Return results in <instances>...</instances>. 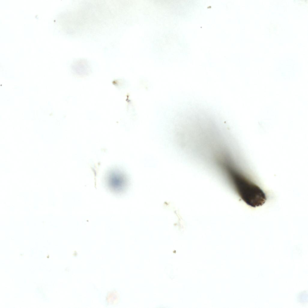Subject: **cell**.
<instances>
[{"mask_svg":"<svg viewBox=\"0 0 308 308\" xmlns=\"http://www.w3.org/2000/svg\"><path fill=\"white\" fill-rule=\"evenodd\" d=\"M226 171L239 196L248 205L256 207L265 202L266 195L258 186L233 167L229 168Z\"/></svg>","mask_w":308,"mask_h":308,"instance_id":"obj_1","label":"cell"},{"mask_svg":"<svg viewBox=\"0 0 308 308\" xmlns=\"http://www.w3.org/2000/svg\"><path fill=\"white\" fill-rule=\"evenodd\" d=\"M106 181L109 189L116 193L123 191L127 183L126 178L124 174L116 169L111 170L107 174Z\"/></svg>","mask_w":308,"mask_h":308,"instance_id":"obj_2","label":"cell"}]
</instances>
